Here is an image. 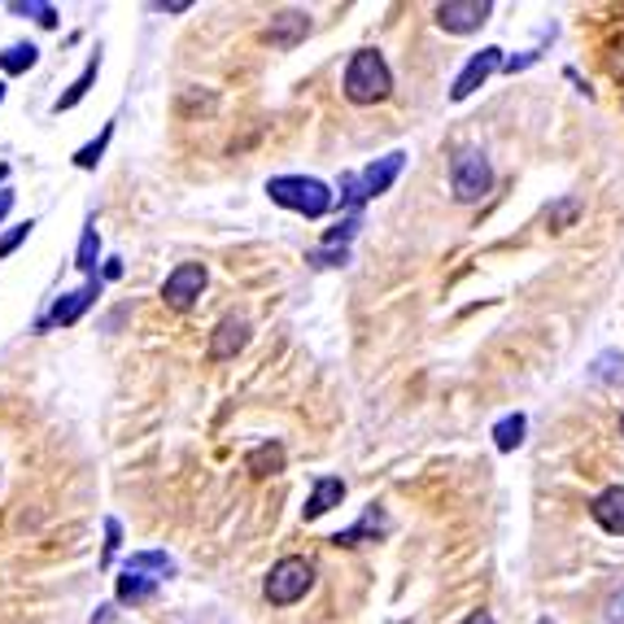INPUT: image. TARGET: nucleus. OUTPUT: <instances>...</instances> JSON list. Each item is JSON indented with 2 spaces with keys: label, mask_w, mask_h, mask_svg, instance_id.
Instances as JSON below:
<instances>
[{
  "label": "nucleus",
  "mask_w": 624,
  "mask_h": 624,
  "mask_svg": "<svg viewBox=\"0 0 624 624\" xmlns=\"http://www.w3.org/2000/svg\"><path fill=\"white\" fill-rule=\"evenodd\" d=\"M311 586H314L311 559H302V555H285L280 564H271L263 594H267V603H271V608H293L298 599H307V590H311Z\"/></svg>",
  "instance_id": "3"
},
{
  "label": "nucleus",
  "mask_w": 624,
  "mask_h": 624,
  "mask_svg": "<svg viewBox=\"0 0 624 624\" xmlns=\"http://www.w3.org/2000/svg\"><path fill=\"white\" fill-rule=\"evenodd\" d=\"M96 298H101V276H92L83 289L66 293V298H57V302H53V311L39 319V327H70V323H79L83 311H88Z\"/></svg>",
  "instance_id": "9"
},
{
  "label": "nucleus",
  "mask_w": 624,
  "mask_h": 624,
  "mask_svg": "<svg viewBox=\"0 0 624 624\" xmlns=\"http://www.w3.org/2000/svg\"><path fill=\"white\" fill-rule=\"evenodd\" d=\"M459 624H494V616H489V612H472L467 621H459Z\"/></svg>",
  "instance_id": "34"
},
{
  "label": "nucleus",
  "mask_w": 624,
  "mask_h": 624,
  "mask_svg": "<svg viewBox=\"0 0 624 624\" xmlns=\"http://www.w3.org/2000/svg\"><path fill=\"white\" fill-rule=\"evenodd\" d=\"M267 197L293 215H307V219H323L332 210V188L314 175H276V180H267Z\"/></svg>",
  "instance_id": "2"
},
{
  "label": "nucleus",
  "mask_w": 624,
  "mask_h": 624,
  "mask_svg": "<svg viewBox=\"0 0 624 624\" xmlns=\"http://www.w3.org/2000/svg\"><path fill=\"white\" fill-rule=\"evenodd\" d=\"M35 61H39V48H35V44H9V48L0 53V70H4V74H26Z\"/></svg>",
  "instance_id": "21"
},
{
  "label": "nucleus",
  "mask_w": 624,
  "mask_h": 624,
  "mask_svg": "<svg viewBox=\"0 0 624 624\" xmlns=\"http://www.w3.org/2000/svg\"><path fill=\"white\" fill-rule=\"evenodd\" d=\"M450 188H454V201H463V206L481 201V197L494 188V166H489V158H485L481 149H463V153L454 158V166H450Z\"/></svg>",
  "instance_id": "4"
},
{
  "label": "nucleus",
  "mask_w": 624,
  "mask_h": 624,
  "mask_svg": "<svg viewBox=\"0 0 624 624\" xmlns=\"http://www.w3.org/2000/svg\"><path fill=\"white\" fill-rule=\"evenodd\" d=\"M608 66H612V79L624 83V35H616V39L608 44Z\"/></svg>",
  "instance_id": "28"
},
{
  "label": "nucleus",
  "mask_w": 624,
  "mask_h": 624,
  "mask_svg": "<svg viewBox=\"0 0 624 624\" xmlns=\"http://www.w3.org/2000/svg\"><path fill=\"white\" fill-rule=\"evenodd\" d=\"M307 35H311V13H302V9H280L267 26V39L276 48H298Z\"/></svg>",
  "instance_id": "11"
},
{
  "label": "nucleus",
  "mask_w": 624,
  "mask_h": 624,
  "mask_svg": "<svg viewBox=\"0 0 624 624\" xmlns=\"http://www.w3.org/2000/svg\"><path fill=\"white\" fill-rule=\"evenodd\" d=\"M393 92V70L380 48H358L345 66V96L354 105H375Z\"/></svg>",
  "instance_id": "1"
},
{
  "label": "nucleus",
  "mask_w": 624,
  "mask_h": 624,
  "mask_svg": "<svg viewBox=\"0 0 624 624\" xmlns=\"http://www.w3.org/2000/svg\"><path fill=\"white\" fill-rule=\"evenodd\" d=\"M245 345H250V323H245V319H236V314L219 319V327L210 332V358H215V362L236 358Z\"/></svg>",
  "instance_id": "10"
},
{
  "label": "nucleus",
  "mask_w": 624,
  "mask_h": 624,
  "mask_svg": "<svg viewBox=\"0 0 624 624\" xmlns=\"http://www.w3.org/2000/svg\"><path fill=\"white\" fill-rule=\"evenodd\" d=\"M114 594H118V603H127V608L153 603V599H158V577H145V573H131V568H123V577H118Z\"/></svg>",
  "instance_id": "15"
},
{
  "label": "nucleus",
  "mask_w": 624,
  "mask_h": 624,
  "mask_svg": "<svg viewBox=\"0 0 624 624\" xmlns=\"http://www.w3.org/2000/svg\"><path fill=\"white\" fill-rule=\"evenodd\" d=\"M13 210V193L9 188H0V223H4V215Z\"/></svg>",
  "instance_id": "33"
},
{
  "label": "nucleus",
  "mask_w": 624,
  "mask_h": 624,
  "mask_svg": "<svg viewBox=\"0 0 624 624\" xmlns=\"http://www.w3.org/2000/svg\"><path fill=\"white\" fill-rule=\"evenodd\" d=\"M389 529H393V524H389L384 507H375V502H371V507L362 511V520H358V524H349V529H340L332 542H336V546H362V542H375V538H384Z\"/></svg>",
  "instance_id": "12"
},
{
  "label": "nucleus",
  "mask_w": 624,
  "mask_h": 624,
  "mask_svg": "<svg viewBox=\"0 0 624 624\" xmlns=\"http://www.w3.org/2000/svg\"><path fill=\"white\" fill-rule=\"evenodd\" d=\"M118 542H123V524H118V520H105V559H101V564H109V559H114Z\"/></svg>",
  "instance_id": "29"
},
{
  "label": "nucleus",
  "mask_w": 624,
  "mask_h": 624,
  "mask_svg": "<svg viewBox=\"0 0 624 624\" xmlns=\"http://www.w3.org/2000/svg\"><path fill=\"white\" fill-rule=\"evenodd\" d=\"M590 516H594V524H599L603 533H616V538H624V485L603 489V494L590 502Z\"/></svg>",
  "instance_id": "13"
},
{
  "label": "nucleus",
  "mask_w": 624,
  "mask_h": 624,
  "mask_svg": "<svg viewBox=\"0 0 624 624\" xmlns=\"http://www.w3.org/2000/svg\"><path fill=\"white\" fill-rule=\"evenodd\" d=\"M621 437H624V415H621Z\"/></svg>",
  "instance_id": "36"
},
{
  "label": "nucleus",
  "mask_w": 624,
  "mask_h": 624,
  "mask_svg": "<svg viewBox=\"0 0 624 624\" xmlns=\"http://www.w3.org/2000/svg\"><path fill=\"white\" fill-rule=\"evenodd\" d=\"M96 74H101V53H92V57H88V66L79 70V79H74V83H70V88H66V92L53 101V109H57V114H61V109H74V105H79V101L92 92Z\"/></svg>",
  "instance_id": "16"
},
{
  "label": "nucleus",
  "mask_w": 624,
  "mask_h": 624,
  "mask_svg": "<svg viewBox=\"0 0 624 624\" xmlns=\"http://www.w3.org/2000/svg\"><path fill=\"white\" fill-rule=\"evenodd\" d=\"M494 70H502V48L498 44H489V48H481V53H472V61L459 70V79H454V88H450V96L454 101H467Z\"/></svg>",
  "instance_id": "7"
},
{
  "label": "nucleus",
  "mask_w": 624,
  "mask_h": 624,
  "mask_svg": "<svg viewBox=\"0 0 624 624\" xmlns=\"http://www.w3.org/2000/svg\"><path fill=\"white\" fill-rule=\"evenodd\" d=\"M127 568H131V573H158V577H175V559H171L166 551H136V555L127 559Z\"/></svg>",
  "instance_id": "20"
},
{
  "label": "nucleus",
  "mask_w": 624,
  "mask_h": 624,
  "mask_svg": "<svg viewBox=\"0 0 624 624\" xmlns=\"http://www.w3.org/2000/svg\"><path fill=\"white\" fill-rule=\"evenodd\" d=\"M524 432H529V419L516 411V415H507V419L494 424V446H498L502 454H511V450L524 441Z\"/></svg>",
  "instance_id": "19"
},
{
  "label": "nucleus",
  "mask_w": 624,
  "mask_h": 624,
  "mask_svg": "<svg viewBox=\"0 0 624 624\" xmlns=\"http://www.w3.org/2000/svg\"><path fill=\"white\" fill-rule=\"evenodd\" d=\"M9 13L18 18H35L39 26H57V9L44 4V0H9Z\"/></svg>",
  "instance_id": "23"
},
{
  "label": "nucleus",
  "mask_w": 624,
  "mask_h": 624,
  "mask_svg": "<svg viewBox=\"0 0 624 624\" xmlns=\"http://www.w3.org/2000/svg\"><path fill=\"white\" fill-rule=\"evenodd\" d=\"M577 210H581V206H577V201L568 197V201H559V206H555V210H551L546 219H551V228H555V232H564V228H568V223L577 219Z\"/></svg>",
  "instance_id": "26"
},
{
  "label": "nucleus",
  "mask_w": 624,
  "mask_h": 624,
  "mask_svg": "<svg viewBox=\"0 0 624 624\" xmlns=\"http://www.w3.org/2000/svg\"><path fill=\"white\" fill-rule=\"evenodd\" d=\"M101 276H105V280H118V276H123V263H118V258H109V263H105V271H101Z\"/></svg>",
  "instance_id": "32"
},
{
  "label": "nucleus",
  "mask_w": 624,
  "mask_h": 624,
  "mask_svg": "<svg viewBox=\"0 0 624 624\" xmlns=\"http://www.w3.org/2000/svg\"><path fill=\"white\" fill-rule=\"evenodd\" d=\"M153 9H158V13H188L193 0H153Z\"/></svg>",
  "instance_id": "30"
},
{
  "label": "nucleus",
  "mask_w": 624,
  "mask_h": 624,
  "mask_svg": "<svg viewBox=\"0 0 624 624\" xmlns=\"http://www.w3.org/2000/svg\"><path fill=\"white\" fill-rule=\"evenodd\" d=\"M538 624H555V621H538Z\"/></svg>",
  "instance_id": "37"
},
{
  "label": "nucleus",
  "mask_w": 624,
  "mask_h": 624,
  "mask_svg": "<svg viewBox=\"0 0 624 624\" xmlns=\"http://www.w3.org/2000/svg\"><path fill=\"white\" fill-rule=\"evenodd\" d=\"M311 267H345L349 263V250H336V245H323V250H311L307 254Z\"/></svg>",
  "instance_id": "25"
},
{
  "label": "nucleus",
  "mask_w": 624,
  "mask_h": 624,
  "mask_svg": "<svg viewBox=\"0 0 624 624\" xmlns=\"http://www.w3.org/2000/svg\"><path fill=\"white\" fill-rule=\"evenodd\" d=\"M285 446L280 441H263V446H254L250 454H245V467L254 472V476H276V472H285Z\"/></svg>",
  "instance_id": "17"
},
{
  "label": "nucleus",
  "mask_w": 624,
  "mask_h": 624,
  "mask_svg": "<svg viewBox=\"0 0 624 624\" xmlns=\"http://www.w3.org/2000/svg\"><path fill=\"white\" fill-rule=\"evenodd\" d=\"M494 4L489 0H441L437 4V26L450 31V35H472L489 22Z\"/></svg>",
  "instance_id": "6"
},
{
  "label": "nucleus",
  "mask_w": 624,
  "mask_h": 624,
  "mask_svg": "<svg viewBox=\"0 0 624 624\" xmlns=\"http://www.w3.org/2000/svg\"><path fill=\"white\" fill-rule=\"evenodd\" d=\"M340 502H345V481L340 476H319L311 498H307V507H302V520H319V516H327Z\"/></svg>",
  "instance_id": "14"
},
{
  "label": "nucleus",
  "mask_w": 624,
  "mask_h": 624,
  "mask_svg": "<svg viewBox=\"0 0 624 624\" xmlns=\"http://www.w3.org/2000/svg\"><path fill=\"white\" fill-rule=\"evenodd\" d=\"M0 101H4V83H0Z\"/></svg>",
  "instance_id": "35"
},
{
  "label": "nucleus",
  "mask_w": 624,
  "mask_h": 624,
  "mask_svg": "<svg viewBox=\"0 0 624 624\" xmlns=\"http://www.w3.org/2000/svg\"><path fill=\"white\" fill-rule=\"evenodd\" d=\"M608 621H612V624H624V590H621V594H612V599H608Z\"/></svg>",
  "instance_id": "31"
},
{
  "label": "nucleus",
  "mask_w": 624,
  "mask_h": 624,
  "mask_svg": "<svg viewBox=\"0 0 624 624\" xmlns=\"http://www.w3.org/2000/svg\"><path fill=\"white\" fill-rule=\"evenodd\" d=\"M590 375H594L599 384H621L624 380V354H616V349L599 354V358H594V367H590Z\"/></svg>",
  "instance_id": "22"
},
{
  "label": "nucleus",
  "mask_w": 624,
  "mask_h": 624,
  "mask_svg": "<svg viewBox=\"0 0 624 624\" xmlns=\"http://www.w3.org/2000/svg\"><path fill=\"white\" fill-rule=\"evenodd\" d=\"M96 258H101V236H96V219H88V228L79 236V250H74V267L92 280L96 276Z\"/></svg>",
  "instance_id": "18"
},
{
  "label": "nucleus",
  "mask_w": 624,
  "mask_h": 624,
  "mask_svg": "<svg viewBox=\"0 0 624 624\" xmlns=\"http://www.w3.org/2000/svg\"><path fill=\"white\" fill-rule=\"evenodd\" d=\"M402 166H406V153H402V149H393V153L375 158L367 171H358V197H362V201L384 197V193L393 188V180L402 175Z\"/></svg>",
  "instance_id": "8"
},
{
  "label": "nucleus",
  "mask_w": 624,
  "mask_h": 624,
  "mask_svg": "<svg viewBox=\"0 0 624 624\" xmlns=\"http://www.w3.org/2000/svg\"><path fill=\"white\" fill-rule=\"evenodd\" d=\"M109 136H114V123H105V127H101V136H96L92 145H83V149L74 153V166H79V171H92V166L101 162V153L109 149Z\"/></svg>",
  "instance_id": "24"
},
{
  "label": "nucleus",
  "mask_w": 624,
  "mask_h": 624,
  "mask_svg": "<svg viewBox=\"0 0 624 624\" xmlns=\"http://www.w3.org/2000/svg\"><path fill=\"white\" fill-rule=\"evenodd\" d=\"M201 293H206V267L201 263H180L162 285V302L171 311H193Z\"/></svg>",
  "instance_id": "5"
},
{
  "label": "nucleus",
  "mask_w": 624,
  "mask_h": 624,
  "mask_svg": "<svg viewBox=\"0 0 624 624\" xmlns=\"http://www.w3.org/2000/svg\"><path fill=\"white\" fill-rule=\"evenodd\" d=\"M31 228H35V223L26 219V223H18L13 232H4V236H0V258H9V254H13V250L26 241V236H31Z\"/></svg>",
  "instance_id": "27"
}]
</instances>
